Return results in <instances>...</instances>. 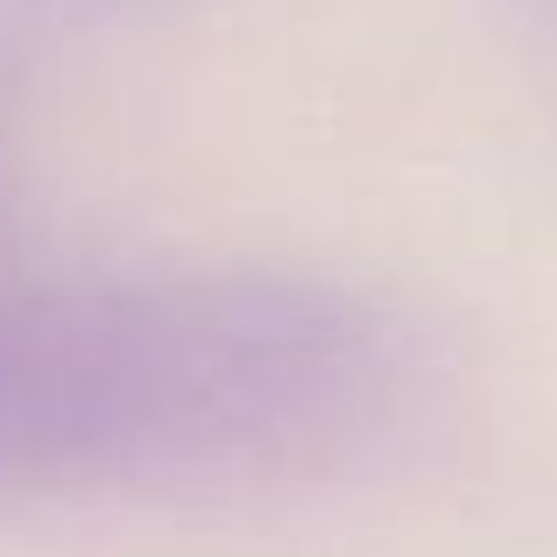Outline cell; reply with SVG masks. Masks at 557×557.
I'll return each mask as SVG.
<instances>
[{"mask_svg": "<svg viewBox=\"0 0 557 557\" xmlns=\"http://www.w3.org/2000/svg\"><path fill=\"white\" fill-rule=\"evenodd\" d=\"M423 346L368 289L275 269L0 283V502L332 473L403 423Z\"/></svg>", "mask_w": 557, "mask_h": 557, "instance_id": "obj_1", "label": "cell"}]
</instances>
